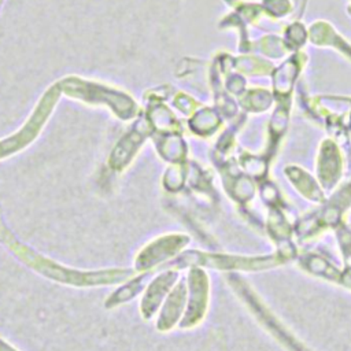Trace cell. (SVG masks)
I'll return each instance as SVG.
<instances>
[{
  "mask_svg": "<svg viewBox=\"0 0 351 351\" xmlns=\"http://www.w3.org/2000/svg\"><path fill=\"white\" fill-rule=\"evenodd\" d=\"M15 251L21 254L27 262H30L32 266H34L38 271L44 273L48 277H52L55 280L70 282L75 285H90V284H101V282H112V281H121L123 277L129 274V271H106V273H75L71 270H67L62 266H58L49 261H44L40 256L34 255L29 250L18 245L15 243Z\"/></svg>",
  "mask_w": 351,
  "mask_h": 351,
  "instance_id": "1",
  "label": "cell"
},
{
  "mask_svg": "<svg viewBox=\"0 0 351 351\" xmlns=\"http://www.w3.org/2000/svg\"><path fill=\"white\" fill-rule=\"evenodd\" d=\"M182 240H184V237H181V236H166V237L156 240L155 243L148 245L141 252L138 262H137L138 269L151 267L152 265L160 263L166 258L173 256L176 254V251L185 244V241H182Z\"/></svg>",
  "mask_w": 351,
  "mask_h": 351,
  "instance_id": "2",
  "label": "cell"
},
{
  "mask_svg": "<svg viewBox=\"0 0 351 351\" xmlns=\"http://www.w3.org/2000/svg\"><path fill=\"white\" fill-rule=\"evenodd\" d=\"M176 273L170 271V273H165L163 276L158 277L151 287L147 291V295L143 300V311L145 317H149L158 307V304L160 303L165 292L169 289L170 284L174 281Z\"/></svg>",
  "mask_w": 351,
  "mask_h": 351,
  "instance_id": "3",
  "label": "cell"
},
{
  "mask_svg": "<svg viewBox=\"0 0 351 351\" xmlns=\"http://www.w3.org/2000/svg\"><path fill=\"white\" fill-rule=\"evenodd\" d=\"M182 296H184V289L181 287V284L173 291V293L170 295L169 298V302L166 303L165 306V310H163V314H162V322H160V326L165 324V328L167 326H171L173 322L177 319V315L180 313V308L176 307V306H180L182 303Z\"/></svg>",
  "mask_w": 351,
  "mask_h": 351,
  "instance_id": "4",
  "label": "cell"
}]
</instances>
